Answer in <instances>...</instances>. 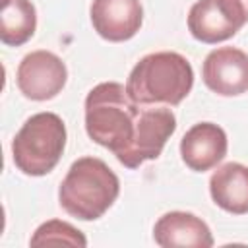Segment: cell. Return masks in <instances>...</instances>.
Returning a JSON list of instances; mask_svg holds the SVG:
<instances>
[{
	"label": "cell",
	"instance_id": "10",
	"mask_svg": "<svg viewBox=\"0 0 248 248\" xmlns=\"http://www.w3.org/2000/svg\"><path fill=\"white\" fill-rule=\"evenodd\" d=\"M227 155V134L213 122L194 124L180 140V157L190 170L205 172Z\"/></svg>",
	"mask_w": 248,
	"mask_h": 248
},
{
	"label": "cell",
	"instance_id": "14",
	"mask_svg": "<svg viewBox=\"0 0 248 248\" xmlns=\"http://www.w3.org/2000/svg\"><path fill=\"white\" fill-rule=\"evenodd\" d=\"M31 246H45V244H68V246H85L87 240L81 234V231H78L76 227H72L66 221H46L43 223L35 234L31 236Z\"/></svg>",
	"mask_w": 248,
	"mask_h": 248
},
{
	"label": "cell",
	"instance_id": "3",
	"mask_svg": "<svg viewBox=\"0 0 248 248\" xmlns=\"http://www.w3.org/2000/svg\"><path fill=\"white\" fill-rule=\"evenodd\" d=\"M118 192L120 180L103 159L81 157L68 169L58 188V202L68 215L95 221L108 211Z\"/></svg>",
	"mask_w": 248,
	"mask_h": 248
},
{
	"label": "cell",
	"instance_id": "5",
	"mask_svg": "<svg viewBox=\"0 0 248 248\" xmlns=\"http://www.w3.org/2000/svg\"><path fill=\"white\" fill-rule=\"evenodd\" d=\"M244 23L248 17L236 0H198L188 14V31L207 45L234 37Z\"/></svg>",
	"mask_w": 248,
	"mask_h": 248
},
{
	"label": "cell",
	"instance_id": "9",
	"mask_svg": "<svg viewBox=\"0 0 248 248\" xmlns=\"http://www.w3.org/2000/svg\"><path fill=\"white\" fill-rule=\"evenodd\" d=\"M93 29L110 43L132 39L143 21V8L140 0H93L91 10Z\"/></svg>",
	"mask_w": 248,
	"mask_h": 248
},
{
	"label": "cell",
	"instance_id": "6",
	"mask_svg": "<svg viewBox=\"0 0 248 248\" xmlns=\"http://www.w3.org/2000/svg\"><path fill=\"white\" fill-rule=\"evenodd\" d=\"M176 130V116L167 107H151L143 105L136 136L126 149L118 157V161L126 169H138L141 163L157 159L167 143V140Z\"/></svg>",
	"mask_w": 248,
	"mask_h": 248
},
{
	"label": "cell",
	"instance_id": "4",
	"mask_svg": "<svg viewBox=\"0 0 248 248\" xmlns=\"http://www.w3.org/2000/svg\"><path fill=\"white\" fill-rule=\"evenodd\" d=\"M64 147V120L54 112H37L23 122L12 141L14 165L27 176H45L58 165Z\"/></svg>",
	"mask_w": 248,
	"mask_h": 248
},
{
	"label": "cell",
	"instance_id": "12",
	"mask_svg": "<svg viewBox=\"0 0 248 248\" xmlns=\"http://www.w3.org/2000/svg\"><path fill=\"white\" fill-rule=\"evenodd\" d=\"M209 194L215 205L232 215L248 213V167L227 163L209 178Z\"/></svg>",
	"mask_w": 248,
	"mask_h": 248
},
{
	"label": "cell",
	"instance_id": "2",
	"mask_svg": "<svg viewBox=\"0 0 248 248\" xmlns=\"http://www.w3.org/2000/svg\"><path fill=\"white\" fill-rule=\"evenodd\" d=\"M194 85L190 62L170 50L143 56L128 76L126 91L138 105H180Z\"/></svg>",
	"mask_w": 248,
	"mask_h": 248
},
{
	"label": "cell",
	"instance_id": "7",
	"mask_svg": "<svg viewBox=\"0 0 248 248\" xmlns=\"http://www.w3.org/2000/svg\"><path fill=\"white\" fill-rule=\"evenodd\" d=\"M16 79L23 97L31 101H48L64 89L68 70L54 52L33 50L21 58Z\"/></svg>",
	"mask_w": 248,
	"mask_h": 248
},
{
	"label": "cell",
	"instance_id": "13",
	"mask_svg": "<svg viewBox=\"0 0 248 248\" xmlns=\"http://www.w3.org/2000/svg\"><path fill=\"white\" fill-rule=\"evenodd\" d=\"M37 27V12L31 0H2L0 39L8 46L27 43Z\"/></svg>",
	"mask_w": 248,
	"mask_h": 248
},
{
	"label": "cell",
	"instance_id": "15",
	"mask_svg": "<svg viewBox=\"0 0 248 248\" xmlns=\"http://www.w3.org/2000/svg\"><path fill=\"white\" fill-rule=\"evenodd\" d=\"M242 8H244V12H246V17H248V0H236Z\"/></svg>",
	"mask_w": 248,
	"mask_h": 248
},
{
	"label": "cell",
	"instance_id": "1",
	"mask_svg": "<svg viewBox=\"0 0 248 248\" xmlns=\"http://www.w3.org/2000/svg\"><path fill=\"white\" fill-rule=\"evenodd\" d=\"M141 110L143 105L134 103L122 83H99L85 97L87 136L112 151L118 159L126 153L136 136Z\"/></svg>",
	"mask_w": 248,
	"mask_h": 248
},
{
	"label": "cell",
	"instance_id": "8",
	"mask_svg": "<svg viewBox=\"0 0 248 248\" xmlns=\"http://www.w3.org/2000/svg\"><path fill=\"white\" fill-rule=\"evenodd\" d=\"M207 89L221 97H236L248 91V54L234 46L211 50L202 66Z\"/></svg>",
	"mask_w": 248,
	"mask_h": 248
},
{
	"label": "cell",
	"instance_id": "11",
	"mask_svg": "<svg viewBox=\"0 0 248 248\" xmlns=\"http://www.w3.org/2000/svg\"><path fill=\"white\" fill-rule=\"evenodd\" d=\"M153 240L163 248H209L213 236L209 227L188 211H169L153 227Z\"/></svg>",
	"mask_w": 248,
	"mask_h": 248
}]
</instances>
